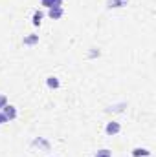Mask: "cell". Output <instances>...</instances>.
<instances>
[{"label": "cell", "instance_id": "cell-6", "mask_svg": "<svg viewBox=\"0 0 156 157\" xmlns=\"http://www.w3.org/2000/svg\"><path fill=\"white\" fill-rule=\"evenodd\" d=\"M130 154H132V157H149V155H151V152H149L147 148H140V146H138V148H134Z\"/></svg>", "mask_w": 156, "mask_h": 157}, {"label": "cell", "instance_id": "cell-11", "mask_svg": "<svg viewBox=\"0 0 156 157\" xmlns=\"http://www.w3.org/2000/svg\"><path fill=\"white\" fill-rule=\"evenodd\" d=\"M101 55V51L97 49V48H90V51H88V59H96V57H99Z\"/></svg>", "mask_w": 156, "mask_h": 157}, {"label": "cell", "instance_id": "cell-7", "mask_svg": "<svg viewBox=\"0 0 156 157\" xmlns=\"http://www.w3.org/2000/svg\"><path fill=\"white\" fill-rule=\"evenodd\" d=\"M46 86H48L50 90H57V88L61 86V82H59V78H57V77H53V75H51V77L46 78Z\"/></svg>", "mask_w": 156, "mask_h": 157}, {"label": "cell", "instance_id": "cell-1", "mask_svg": "<svg viewBox=\"0 0 156 157\" xmlns=\"http://www.w3.org/2000/svg\"><path fill=\"white\" fill-rule=\"evenodd\" d=\"M0 112H2L4 115H6L7 122H9V121H15V119H17V115H18V113H17V108H15L13 104H9V102H7V104H6V106H4V108L0 110Z\"/></svg>", "mask_w": 156, "mask_h": 157}, {"label": "cell", "instance_id": "cell-13", "mask_svg": "<svg viewBox=\"0 0 156 157\" xmlns=\"http://www.w3.org/2000/svg\"><path fill=\"white\" fill-rule=\"evenodd\" d=\"M94 157H112V154H110V150H99Z\"/></svg>", "mask_w": 156, "mask_h": 157}, {"label": "cell", "instance_id": "cell-14", "mask_svg": "<svg viewBox=\"0 0 156 157\" xmlns=\"http://www.w3.org/2000/svg\"><path fill=\"white\" fill-rule=\"evenodd\" d=\"M7 104V95H4V93H0V110L4 108Z\"/></svg>", "mask_w": 156, "mask_h": 157}, {"label": "cell", "instance_id": "cell-2", "mask_svg": "<svg viewBox=\"0 0 156 157\" xmlns=\"http://www.w3.org/2000/svg\"><path fill=\"white\" fill-rule=\"evenodd\" d=\"M119 132H121V124L116 122V121H110V122L105 126V133H107V135H117Z\"/></svg>", "mask_w": 156, "mask_h": 157}, {"label": "cell", "instance_id": "cell-10", "mask_svg": "<svg viewBox=\"0 0 156 157\" xmlns=\"http://www.w3.org/2000/svg\"><path fill=\"white\" fill-rule=\"evenodd\" d=\"M24 46H35L37 42H39V35H28V37H24Z\"/></svg>", "mask_w": 156, "mask_h": 157}, {"label": "cell", "instance_id": "cell-5", "mask_svg": "<svg viewBox=\"0 0 156 157\" xmlns=\"http://www.w3.org/2000/svg\"><path fill=\"white\" fill-rule=\"evenodd\" d=\"M127 4H129V0H109L107 7L109 9H117V7H125Z\"/></svg>", "mask_w": 156, "mask_h": 157}, {"label": "cell", "instance_id": "cell-3", "mask_svg": "<svg viewBox=\"0 0 156 157\" xmlns=\"http://www.w3.org/2000/svg\"><path fill=\"white\" fill-rule=\"evenodd\" d=\"M63 15H64L63 6H61V7H51V9H48V17H50L51 20H59Z\"/></svg>", "mask_w": 156, "mask_h": 157}, {"label": "cell", "instance_id": "cell-15", "mask_svg": "<svg viewBox=\"0 0 156 157\" xmlns=\"http://www.w3.org/2000/svg\"><path fill=\"white\" fill-rule=\"evenodd\" d=\"M4 122H7V119H6V115L0 112V124H4Z\"/></svg>", "mask_w": 156, "mask_h": 157}, {"label": "cell", "instance_id": "cell-9", "mask_svg": "<svg viewBox=\"0 0 156 157\" xmlns=\"http://www.w3.org/2000/svg\"><path fill=\"white\" fill-rule=\"evenodd\" d=\"M42 18H44V13L37 9V11L33 13V17H31V22H33V26H40V24H42Z\"/></svg>", "mask_w": 156, "mask_h": 157}, {"label": "cell", "instance_id": "cell-8", "mask_svg": "<svg viewBox=\"0 0 156 157\" xmlns=\"http://www.w3.org/2000/svg\"><path fill=\"white\" fill-rule=\"evenodd\" d=\"M31 144H33V146H39V148H42V150H46V152L50 150V143H48L46 139H42V137H39V139H35V141H33Z\"/></svg>", "mask_w": 156, "mask_h": 157}, {"label": "cell", "instance_id": "cell-4", "mask_svg": "<svg viewBox=\"0 0 156 157\" xmlns=\"http://www.w3.org/2000/svg\"><path fill=\"white\" fill-rule=\"evenodd\" d=\"M40 6H42V7H46V9L61 7V6H63V0H40Z\"/></svg>", "mask_w": 156, "mask_h": 157}, {"label": "cell", "instance_id": "cell-12", "mask_svg": "<svg viewBox=\"0 0 156 157\" xmlns=\"http://www.w3.org/2000/svg\"><path fill=\"white\" fill-rule=\"evenodd\" d=\"M127 104L125 102H121V104H114V106H110L109 108V112H123V108H125Z\"/></svg>", "mask_w": 156, "mask_h": 157}]
</instances>
